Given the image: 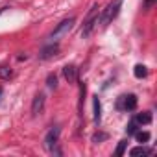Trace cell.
Segmentation results:
<instances>
[{
  "label": "cell",
  "mask_w": 157,
  "mask_h": 157,
  "mask_svg": "<svg viewBox=\"0 0 157 157\" xmlns=\"http://www.w3.org/2000/svg\"><path fill=\"white\" fill-rule=\"evenodd\" d=\"M98 4H93V8L89 10V13H87V17H85V21H83V30H82V37L85 39V37H89L91 35V32H93V28L98 24Z\"/></svg>",
  "instance_id": "obj_1"
},
{
  "label": "cell",
  "mask_w": 157,
  "mask_h": 157,
  "mask_svg": "<svg viewBox=\"0 0 157 157\" xmlns=\"http://www.w3.org/2000/svg\"><path fill=\"white\" fill-rule=\"evenodd\" d=\"M122 2H124V0H113V2L104 10V15H102V19H100V24H102V26H107V24L118 15V11H120V8H122Z\"/></svg>",
  "instance_id": "obj_2"
},
{
  "label": "cell",
  "mask_w": 157,
  "mask_h": 157,
  "mask_svg": "<svg viewBox=\"0 0 157 157\" xmlns=\"http://www.w3.org/2000/svg\"><path fill=\"white\" fill-rule=\"evenodd\" d=\"M74 17H70V19H65V21H61L57 26H56V30L50 33V39L52 41H57V39H61L63 35H67L70 30H72V26H74Z\"/></svg>",
  "instance_id": "obj_3"
},
{
  "label": "cell",
  "mask_w": 157,
  "mask_h": 157,
  "mask_svg": "<svg viewBox=\"0 0 157 157\" xmlns=\"http://www.w3.org/2000/svg\"><path fill=\"white\" fill-rule=\"evenodd\" d=\"M59 133H61V128H59V126H54V128H50L48 133L44 135V148H46L48 151H52V150L57 146Z\"/></svg>",
  "instance_id": "obj_4"
},
{
  "label": "cell",
  "mask_w": 157,
  "mask_h": 157,
  "mask_svg": "<svg viewBox=\"0 0 157 157\" xmlns=\"http://www.w3.org/2000/svg\"><path fill=\"white\" fill-rule=\"evenodd\" d=\"M137 107V96L135 94H128V96H120L117 102V109H124V111H133Z\"/></svg>",
  "instance_id": "obj_5"
},
{
  "label": "cell",
  "mask_w": 157,
  "mask_h": 157,
  "mask_svg": "<svg viewBox=\"0 0 157 157\" xmlns=\"http://www.w3.org/2000/svg\"><path fill=\"white\" fill-rule=\"evenodd\" d=\"M44 102H46V96H44L43 93H39V94L33 98V102H32V115H33V117H37V115L43 113V109H44Z\"/></svg>",
  "instance_id": "obj_6"
},
{
  "label": "cell",
  "mask_w": 157,
  "mask_h": 157,
  "mask_svg": "<svg viewBox=\"0 0 157 157\" xmlns=\"http://www.w3.org/2000/svg\"><path fill=\"white\" fill-rule=\"evenodd\" d=\"M57 52H59V44L52 43V44H48V46H44V48L41 50V54H39V59H43V61H46V59H52L54 56H57Z\"/></svg>",
  "instance_id": "obj_7"
},
{
  "label": "cell",
  "mask_w": 157,
  "mask_h": 157,
  "mask_svg": "<svg viewBox=\"0 0 157 157\" xmlns=\"http://www.w3.org/2000/svg\"><path fill=\"white\" fill-rule=\"evenodd\" d=\"M63 76H65V80L68 83H74L78 80V68L74 65H65L63 67Z\"/></svg>",
  "instance_id": "obj_8"
},
{
  "label": "cell",
  "mask_w": 157,
  "mask_h": 157,
  "mask_svg": "<svg viewBox=\"0 0 157 157\" xmlns=\"http://www.w3.org/2000/svg\"><path fill=\"white\" fill-rule=\"evenodd\" d=\"M93 107H94V124L100 126V122H102V104H100L98 96L93 98Z\"/></svg>",
  "instance_id": "obj_9"
},
{
  "label": "cell",
  "mask_w": 157,
  "mask_h": 157,
  "mask_svg": "<svg viewBox=\"0 0 157 157\" xmlns=\"http://www.w3.org/2000/svg\"><path fill=\"white\" fill-rule=\"evenodd\" d=\"M133 74H135V78L142 80V78H146V76H148V68H146L144 65H135V68H133Z\"/></svg>",
  "instance_id": "obj_10"
},
{
  "label": "cell",
  "mask_w": 157,
  "mask_h": 157,
  "mask_svg": "<svg viewBox=\"0 0 157 157\" xmlns=\"http://www.w3.org/2000/svg\"><path fill=\"white\" fill-rule=\"evenodd\" d=\"M133 120H135L137 124H150V122H151V113H139Z\"/></svg>",
  "instance_id": "obj_11"
},
{
  "label": "cell",
  "mask_w": 157,
  "mask_h": 157,
  "mask_svg": "<svg viewBox=\"0 0 157 157\" xmlns=\"http://www.w3.org/2000/svg\"><path fill=\"white\" fill-rule=\"evenodd\" d=\"M151 153V150H148V148H144V146H137V148H133L131 151H129V155L131 157H139V155H150Z\"/></svg>",
  "instance_id": "obj_12"
},
{
  "label": "cell",
  "mask_w": 157,
  "mask_h": 157,
  "mask_svg": "<svg viewBox=\"0 0 157 157\" xmlns=\"http://www.w3.org/2000/svg\"><path fill=\"white\" fill-rule=\"evenodd\" d=\"M11 76H13V70L8 65H0V78H2V80H10Z\"/></svg>",
  "instance_id": "obj_13"
},
{
  "label": "cell",
  "mask_w": 157,
  "mask_h": 157,
  "mask_svg": "<svg viewBox=\"0 0 157 157\" xmlns=\"http://www.w3.org/2000/svg\"><path fill=\"white\" fill-rule=\"evenodd\" d=\"M133 135H135V139H137V140H139L140 144H144V142H148V140H150V137H151V135H150L148 131H135Z\"/></svg>",
  "instance_id": "obj_14"
},
{
  "label": "cell",
  "mask_w": 157,
  "mask_h": 157,
  "mask_svg": "<svg viewBox=\"0 0 157 157\" xmlns=\"http://www.w3.org/2000/svg\"><path fill=\"white\" fill-rule=\"evenodd\" d=\"M46 85H48L50 89H56V87H57V76H56V74H48V78H46Z\"/></svg>",
  "instance_id": "obj_15"
},
{
  "label": "cell",
  "mask_w": 157,
  "mask_h": 157,
  "mask_svg": "<svg viewBox=\"0 0 157 157\" xmlns=\"http://www.w3.org/2000/svg\"><path fill=\"white\" fill-rule=\"evenodd\" d=\"M105 139H107V133H102V131H96V133L93 135V139H91V140H93L94 144H98V142H104Z\"/></svg>",
  "instance_id": "obj_16"
},
{
  "label": "cell",
  "mask_w": 157,
  "mask_h": 157,
  "mask_svg": "<svg viewBox=\"0 0 157 157\" xmlns=\"http://www.w3.org/2000/svg\"><path fill=\"white\" fill-rule=\"evenodd\" d=\"M126 146H128V140H120V142H118V146H117V151H115V155H117V157L124 155V150H126Z\"/></svg>",
  "instance_id": "obj_17"
},
{
  "label": "cell",
  "mask_w": 157,
  "mask_h": 157,
  "mask_svg": "<svg viewBox=\"0 0 157 157\" xmlns=\"http://www.w3.org/2000/svg\"><path fill=\"white\" fill-rule=\"evenodd\" d=\"M85 93H87V87H85V83H82L80 85V111H82V105H83V100H85Z\"/></svg>",
  "instance_id": "obj_18"
},
{
  "label": "cell",
  "mask_w": 157,
  "mask_h": 157,
  "mask_svg": "<svg viewBox=\"0 0 157 157\" xmlns=\"http://www.w3.org/2000/svg\"><path fill=\"white\" fill-rule=\"evenodd\" d=\"M135 131H137V122H135V120H131V122L128 124V135H133Z\"/></svg>",
  "instance_id": "obj_19"
},
{
  "label": "cell",
  "mask_w": 157,
  "mask_h": 157,
  "mask_svg": "<svg viewBox=\"0 0 157 157\" xmlns=\"http://www.w3.org/2000/svg\"><path fill=\"white\" fill-rule=\"evenodd\" d=\"M153 2H155V0H146V2L142 4V10H150V6H151Z\"/></svg>",
  "instance_id": "obj_20"
},
{
  "label": "cell",
  "mask_w": 157,
  "mask_h": 157,
  "mask_svg": "<svg viewBox=\"0 0 157 157\" xmlns=\"http://www.w3.org/2000/svg\"><path fill=\"white\" fill-rule=\"evenodd\" d=\"M0 96H2V87H0Z\"/></svg>",
  "instance_id": "obj_21"
}]
</instances>
